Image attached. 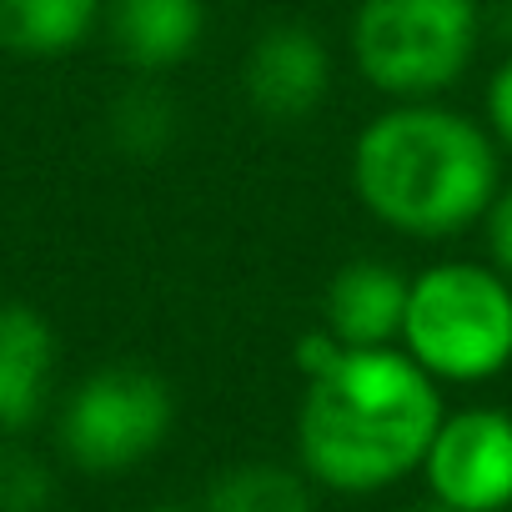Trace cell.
<instances>
[{"label": "cell", "mask_w": 512, "mask_h": 512, "mask_svg": "<svg viewBox=\"0 0 512 512\" xmlns=\"http://www.w3.org/2000/svg\"><path fill=\"white\" fill-rule=\"evenodd\" d=\"M347 181L377 226L407 241H452L482 226L502 191V146L447 101H387L352 136Z\"/></svg>", "instance_id": "cell-2"}, {"label": "cell", "mask_w": 512, "mask_h": 512, "mask_svg": "<svg viewBox=\"0 0 512 512\" xmlns=\"http://www.w3.org/2000/svg\"><path fill=\"white\" fill-rule=\"evenodd\" d=\"M61 337L31 302H0V437H26L56 402Z\"/></svg>", "instance_id": "cell-8"}, {"label": "cell", "mask_w": 512, "mask_h": 512, "mask_svg": "<svg viewBox=\"0 0 512 512\" xmlns=\"http://www.w3.org/2000/svg\"><path fill=\"white\" fill-rule=\"evenodd\" d=\"M337 66L317 26L272 21L241 56V101L267 126H302L332 96Z\"/></svg>", "instance_id": "cell-7"}, {"label": "cell", "mask_w": 512, "mask_h": 512, "mask_svg": "<svg viewBox=\"0 0 512 512\" xmlns=\"http://www.w3.org/2000/svg\"><path fill=\"white\" fill-rule=\"evenodd\" d=\"M432 502L457 512H507L512 507V412L492 402L447 407L427 457L417 467Z\"/></svg>", "instance_id": "cell-6"}, {"label": "cell", "mask_w": 512, "mask_h": 512, "mask_svg": "<svg viewBox=\"0 0 512 512\" xmlns=\"http://www.w3.org/2000/svg\"><path fill=\"white\" fill-rule=\"evenodd\" d=\"M297 377V467L322 492L372 497L422 467L447 402L402 347H342L317 327L297 342Z\"/></svg>", "instance_id": "cell-1"}, {"label": "cell", "mask_w": 512, "mask_h": 512, "mask_svg": "<svg viewBox=\"0 0 512 512\" xmlns=\"http://www.w3.org/2000/svg\"><path fill=\"white\" fill-rule=\"evenodd\" d=\"M106 136L131 161H161L181 136V106L161 86V76H131L106 106Z\"/></svg>", "instance_id": "cell-13"}, {"label": "cell", "mask_w": 512, "mask_h": 512, "mask_svg": "<svg viewBox=\"0 0 512 512\" xmlns=\"http://www.w3.org/2000/svg\"><path fill=\"white\" fill-rule=\"evenodd\" d=\"M106 0H0V51L21 61H61L101 36Z\"/></svg>", "instance_id": "cell-11"}, {"label": "cell", "mask_w": 512, "mask_h": 512, "mask_svg": "<svg viewBox=\"0 0 512 512\" xmlns=\"http://www.w3.org/2000/svg\"><path fill=\"white\" fill-rule=\"evenodd\" d=\"M56 467L21 437H0V512H51Z\"/></svg>", "instance_id": "cell-14"}, {"label": "cell", "mask_w": 512, "mask_h": 512, "mask_svg": "<svg viewBox=\"0 0 512 512\" xmlns=\"http://www.w3.org/2000/svg\"><path fill=\"white\" fill-rule=\"evenodd\" d=\"M136 512H191V507H136Z\"/></svg>", "instance_id": "cell-18"}, {"label": "cell", "mask_w": 512, "mask_h": 512, "mask_svg": "<svg viewBox=\"0 0 512 512\" xmlns=\"http://www.w3.org/2000/svg\"><path fill=\"white\" fill-rule=\"evenodd\" d=\"M317 482L297 462H236L211 477L201 512H317Z\"/></svg>", "instance_id": "cell-12"}, {"label": "cell", "mask_w": 512, "mask_h": 512, "mask_svg": "<svg viewBox=\"0 0 512 512\" xmlns=\"http://www.w3.org/2000/svg\"><path fill=\"white\" fill-rule=\"evenodd\" d=\"M482 126L502 151H512V56H502L482 86Z\"/></svg>", "instance_id": "cell-15"}, {"label": "cell", "mask_w": 512, "mask_h": 512, "mask_svg": "<svg viewBox=\"0 0 512 512\" xmlns=\"http://www.w3.org/2000/svg\"><path fill=\"white\" fill-rule=\"evenodd\" d=\"M407 512H457V507H447V502H432V497H427V502H417V507H407Z\"/></svg>", "instance_id": "cell-17"}, {"label": "cell", "mask_w": 512, "mask_h": 512, "mask_svg": "<svg viewBox=\"0 0 512 512\" xmlns=\"http://www.w3.org/2000/svg\"><path fill=\"white\" fill-rule=\"evenodd\" d=\"M407 282L397 262L382 256H352L327 277L322 292V332H332L342 347H397L402 312H407Z\"/></svg>", "instance_id": "cell-9"}, {"label": "cell", "mask_w": 512, "mask_h": 512, "mask_svg": "<svg viewBox=\"0 0 512 512\" xmlns=\"http://www.w3.org/2000/svg\"><path fill=\"white\" fill-rule=\"evenodd\" d=\"M176 427V397L161 372L141 362H106L86 372L56 407V447L76 472L121 477L151 462Z\"/></svg>", "instance_id": "cell-5"}, {"label": "cell", "mask_w": 512, "mask_h": 512, "mask_svg": "<svg viewBox=\"0 0 512 512\" xmlns=\"http://www.w3.org/2000/svg\"><path fill=\"white\" fill-rule=\"evenodd\" d=\"M482 46L477 0H357L347 51L357 76L387 101H442Z\"/></svg>", "instance_id": "cell-4"}, {"label": "cell", "mask_w": 512, "mask_h": 512, "mask_svg": "<svg viewBox=\"0 0 512 512\" xmlns=\"http://www.w3.org/2000/svg\"><path fill=\"white\" fill-rule=\"evenodd\" d=\"M482 236H487V262L502 277H512V181H502V191L492 196L482 216Z\"/></svg>", "instance_id": "cell-16"}, {"label": "cell", "mask_w": 512, "mask_h": 512, "mask_svg": "<svg viewBox=\"0 0 512 512\" xmlns=\"http://www.w3.org/2000/svg\"><path fill=\"white\" fill-rule=\"evenodd\" d=\"M101 31L131 76H171L206 41V0H106Z\"/></svg>", "instance_id": "cell-10"}, {"label": "cell", "mask_w": 512, "mask_h": 512, "mask_svg": "<svg viewBox=\"0 0 512 512\" xmlns=\"http://www.w3.org/2000/svg\"><path fill=\"white\" fill-rule=\"evenodd\" d=\"M397 347L442 387H482L512 367V277L472 256L412 272Z\"/></svg>", "instance_id": "cell-3"}]
</instances>
